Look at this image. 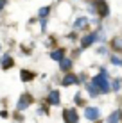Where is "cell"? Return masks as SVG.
Masks as SVG:
<instances>
[{
    "mask_svg": "<svg viewBox=\"0 0 122 123\" xmlns=\"http://www.w3.org/2000/svg\"><path fill=\"white\" fill-rule=\"evenodd\" d=\"M70 66H72V61L70 59H61V70H70Z\"/></svg>",
    "mask_w": 122,
    "mask_h": 123,
    "instance_id": "11",
    "label": "cell"
},
{
    "mask_svg": "<svg viewBox=\"0 0 122 123\" xmlns=\"http://www.w3.org/2000/svg\"><path fill=\"white\" fill-rule=\"evenodd\" d=\"M63 55H65V52H63V50L59 48V50H56V52H52V55H50V57H52L54 61H61Z\"/></svg>",
    "mask_w": 122,
    "mask_h": 123,
    "instance_id": "9",
    "label": "cell"
},
{
    "mask_svg": "<svg viewBox=\"0 0 122 123\" xmlns=\"http://www.w3.org/2000/svg\"><path fill=\"white\" fill-rule=\"evenodd\" d=\"M85 114H86L88 120H97V118H99V109H95V107H86Z\"/></svg>",
    "mask_w": 122,
    "mask_h": 123,
    "instance_id": "2",
    "label": "cell"
},
{
    "mask_svg": "<svg viewBox=\"0 0 122 123\" xmlns=\"http://www.w3.org/2000/svg\"><path fill=\"white\" fill-rule=\"evenodd\" d=\"M49 104L50 105H57V104H59V93H57V91H52L49 95Z\"/></svg>",
    "mask_w": 122,
    "mask_h": 123,
    "instance_id": "3",
    "label": "cell"
},
{
    "mask_svg": "<svg viewBox=\"0 0 122 123\" xmlns=\"http://www.w3.org/2000/svg\"><path fill=\"white\" fill-rule=\"evenodd\" d=\"M120 87V84H119V80H115V82H113V89H119Z\"/></svg>",
    "mask_w": 122,
    "mask_h": 123,
    "instance_id": "17",
    "label": "cell"
},
{
    "mask_svg": "<svg viewBox=\"0 0 122 123\" xmlns=\"http://www.w3.org/2000/svg\"><path fill=\"white\" fill-rule=\"evenodd\" d=\"M65 120H66V121H77L75 111H65Z\"/></svg>",
    "mask_w": 122,
    "mask_h": 123,
    "instance_id": "7",
    "label": "cell"
},
{
    "mask_svg": "<svg viewBox=\"0 0 122 123\" xmlns=\"http://www.w3.org/2000/svg\"><path fill=\"white\" fill-rule=\"evenodd\" d=\"M93 84L99 87V91H102V93H108V91H110V84H108V80H106V73H104V71L93 79Z\"/></svg>",
    "mask_w": 122,
    "mask_h": 123,
    "instance_id": "1",
    "label": "cell"
},
{
    "mask_svg": "<svg viewBox=\"0 0 122 123\" xmlns=\"http://www.w3.org/2000/svg\"><path fill=\"white\" fill-rule=\"evenodd\" d=\"M32 73H27V71H22V80H31Z\"/></svg>",
    "mask_w": 122,
    "mask_h": 123,
    "instance_id": "13",
    "label": "cell"
},
{
    "mask_svg": "<svg viewBox=\"0 0 122 123\" xmlns=\"http://www.w3.org/2000/svg\"><path fill=\"white\" fill-rule=\"evenodd\" d=\"M110 121H117V120H120V112H113V116L108 118Z\"/></svg>",
    "mask_w": 122,
    "mask_h": 123,
    "instance_id": "14",
    "label": "cell"
},
{
    "mask_svg": "<svg viewBox=\"0 0 122 123\" xmlns=\"http://www.w3.org/2000/svg\"><path fill=\"white\" fill-rule=\"evenodd\" d=\"M29 104H31L29 96H23V98L18 102V109H20V111H23V109H27V107H29Z\"/></svg>",
    "mask_w": 122,
    "mask_h": 123,
    "instance_id": "5",
    "label": "cell"
},
{
    "mask_svg": "<svg viewBox=\"0 0 122 123\" xmlns=\"http://www.w3.org/2000/svg\"><path fill=\"white\" fill-rule=\"evenodd\" d=\"M111 62H113V64H122V61H120V59H117V57H113Z\"/></svg>",
    "mask_w": 122,
    "mask_h": 123,
    "instance_id": "16",
    "label": "cell"
},
{
    "mask_svg": "<svg viewBox=\"0 0 122 123\" xmlns=\"http://www.w3.org/2000/svg\"><path fill=\"white\" fill-rule=\"evenodd\" d=\"M81 25H86V18H79L77 22H75V27H77V29L81 27Z\"/></svg>",
    "mask_w": 122,
    "mask_h": 123,
    "instance_id": "15",
    "label": "cell"
},
{
    "mask_svg": "<svg viewBox=\"0 0 122 123\" xmlns=\"http://www.w3.org/2000/svg\"><path fill=\"white\" fill-rule=\"evenodd\" d=\"M86 89H88V93H90L92 96H97V95H99V87L95 86L93 82H92V84H88V86H86Z\"/></svg>",
    "mask_w": 122,
    "mask_h": 123,
    "instance_id": "6",
    "label": "cell"
},
{
    "mask_svg": "<svg viewBox=\"0 0 122 123\" xmlns=\"http://www.w3.org/2000/svg\"><path fill=\"white\" fill-rule=\"evenodd\" d=\"M47 12H49V7H41L38 14H40V18H45V16H47Z\"/></svg>",
    "mask_w": 122,
    "mask_h": 123,
    "instance_id": "12",
    "label": "cell"
},
{
    "mask_svg": "<svg viewBox=\"0 0 122 123\" xmlns=\"http://www.w3.org/2000/svg\"><path fill=\"white\" fill-rule=\"evenodd\" d=\"M95 39H97V36H95V34H90V36H86L85 39H83V43H81V45H83V46L86 48V46H90V45L93 43Z\"/></svg>",
    "mask_w": 122,
    "mask_h": 123,
    "instance_id": "4",
    "label": "cell"
},
{
    "mask_svg": "<svg viewBox=\"0 0 122 123\" xmlns=\"http://www.w3.org/2000/svg\"><path fill=\"white\" fill-rule=\"evenodd\" d=\"M75 82H77V79H75L74 75H70V73L63 79V84H65V86H70V84H75Z\"/></svg>",
    "mask_w": 122,
    "mask_h": 123,
    "instance_id": "8",
    "label": "cell"
},
{
    "mask_svg": "<svg viewBox=\"0 0 122 123\" xmlns=\"http://www.w3.org/2000/svg\"><path fill=\"white\" fill-rule=\"evenodd\" d=\"M9 66H13V59L9 55H4L2 57V68H9Z\"/></svg>",
    "mask_w": 122,
    "mask_h": 123,
    "instance_id": "10",
    "label": "cell"
}]
</instances>
